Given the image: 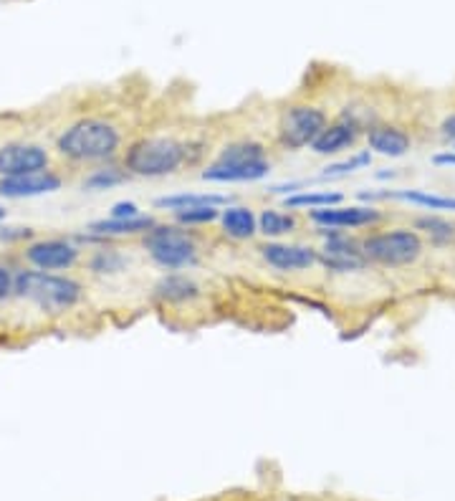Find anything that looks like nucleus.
<instances>
[{"mask_svg":"<svg viewBox=\"0 0 455 501\" xmlns=\"http://www.w3.org/2000/svg\"><path fill=\"white\" fill-rule=\"evenodd\" d=\"M122 147V132L112 119L104 116H84L63 129L56 140V150L61 157L87 165V162H107Z\"/></svg>","mask_w":455,"mask_h":501,"instance_id":"obj_1","label":"nucleus"},{"mask_svg":"<svg viewBox=\"0 0 455 501\" xmlns=\"http://www.w3.org/2000/svg\"><path fill=\"white\" fill-rule=\"evenodd\" d=\"M188 160V144L175 137H139L125 150L126 175L167 178Z\"/></svg>","mask_w":455,"mask_h":501,"instance_id":"obj_2","label":"nucleus"},{"mask_svg":"<svg viewBox=\"0 0 455 501\" xmlns=\"http://www.w3.org/2000/svg\"><path fill=\"white\" fill-rule=\"evenodd\" d=\"M13 294L36 304L43 311L59 314V311L76 307L81 302L84 289L71 276H59V274H49V271H21V274H15Z\"/></svg>","mask_w":455,"mask_h":501,"instance_id":"obj_3","label":"nucleus"},{"mask_svg":"<svg viewBox=\"0 0 455 501\" xmlns=\"http://www.w3.org/2000/svg\"><path fill=\"white\" fill-rule=\"evenodd\" d=\"M367 264L385 269H404L420 261L425 244L415 228H390V231L367 233L359 241Z\"/></svg>","mask_w":455,"mask_h":501,"instance_id":"obj_4","label":"nucleus"},{"mask_svg":"<svg viewBox=\"0 0 455 501\" xmlns=\"http://www.w3.org/2000/svg\"><path fill=\"white\" fill-rule=\"evenodd\" d=\"M142 246L147 256L164 271H180L198 261V244L188 228L180 226H160L154 223L150 231L142 236Z\"/></svg>","mask_w":455,"mask_h":501,"instance_id":"obj_5","label":"nucleus"},{"mask_svg":"<svg viewBox=\"0 0 455 501\" xmlns=\"http://www.w3.org/2000/svg\"><path fill=\"white\" fill-rule=\"evenodd\" d=\"M329 125L327 112L321 107L309 102L289 104L276 122V140L283 150L299 153L303 147H311L314 140L321 135V129Z\"/></svg>","mask_w":455,"mask_h":501,"instance_id":"obj_6","label":"nucleus"},{"mask_svg":"<svg viewBox=\"0 0 455 501\" xmlns=\"http://www.w3.org/2000/svg\"><path fill=\"white\" fill-rule=\"evenodd\" d=\"M309 218L319 228L329 231H352V228H372L385 218V213L375 206H329L309 210Z\"/></svg>","mask_w":455,"mask_h":501,"instance_id":"obj_7","label":"nucleus"},{"mask_svg":"<svg viewBox=\"0 0 455 501\" xmlns=\"http://www.w3.org/2000/svg\"><path fill=\"white\" fill-rule=\"evenodd\" d=\"M49 150L33 142L0 144V178H21L31 172H41V170H49Z\"/></svg>","mask_w":455,"mask_h":501,"instance_id":"obj_8","label":"nucleus"},{"mask_svg":"<svg viewBox=\"0 0 455 501\" xmlns=\"http://www.w3.org/2000/svg\"><path fill=\"white\" fill-rule=\"evenodd\" d=\"M327 233V241L319 251V264H324L331 271H359L367 266V258L359 248V241L349 238L344 231H329V228H319Z\"/></svg>","mask_w":455,"mask_h":501,"instance_id":"obj_9","label":"nucleus"},{"mask_svg":"<svg viewBox=\"0 0 455 501\" xmlns=\"http://www.w3.org/2000/svg\"><path fill=\"white\" fill-rule=\"evenodd\" d=\"M81 256V248L66 238H43L25 248V261L38 271L71 269Z\"/></svg>","mask_w":455,"mask_h":501,"instance_id":"obj_10","label":"nucleus"},{"mask_svg":"<svg viewBox=\"0 0 455 501\" xmlns=\"http://www.w3.org/2000/svg\"><path fill=\"white\" fill-rule=\"evenodd\" d=\"M258 251L265 264L276 271H306L319 264V251L311 246L268 241Z\"/></svg>","mask_w":455,"mask_h":501,"instance_id":"obj_11","label":"nucleus"},{"mask_svg":"<svg viewBox=\"0 0 455 501\" xmlns=\"http://www.w3.org/2000/svg\"><path fill=\"white\" fill-rule=\"evenodd\" d=\"M359 135H362V125L357 119H352V116H341V119L329 122L327 127L321 129V135L316 137L314 144L309 150L314 154H321V157L339 154L344 150L354 147L357 140H359Z\"/></svg>","mask_w":455,"mask_h":501,"instance_id":"obj_12","label":"nucleus"},{"mask_svg":"<svg viewBox=\"0 0 455 501\" xmlns=\"http://www.w3.org/2000/svg\"><path fill=\"white\" fill-rule=\"evenodd\" d=\"M61 188V178L51 170L21 175V178H0V195L3 198H38V195L56 193Z\"/></svg>","mask_w":455,"mask_h":501,"instance_id":"obj_13","label":"nucleus"},{"mask_svg":"<svg viewBox=\"0 0 455 501\" xmlns=\"http://www.w3.org/2000/svg\"><path fill=\"white\" fill-rule=\"evenodd\" d=\"M367 147L385 157H404L413 150V137L397 125H372L367 129Z\"/></svg>","mask_w":455,"mask_h":501,"instance_id":"obj_14","label":"nucleus"},{"mask_svg":"<svg viewBox=\"0 0 455 501\" xmlns=\"http://www.w3.org/2000/svg\"><path fill=\"white\" fill-rule=\"evenodd\" d=\"M271 172V160L268 162H255V165H238V162H218L202 170V181L208 182H258Z\"/></svg>","mask_w":455,"mask_h":501,"instance_id":"obj_15","label":"nucleus"},{"mask_svg":"<svg viewBox=\"0 0 455 501\" xmlns=\"http://www.w3.org/2000/svg\"><path fill=\"white\" fill-rule=\"evenodd\" d=\"M157 220L152 216H144L139 213L135 218H101V220H91L88 223V236L94 238H119V236H144L154 226Z\"/></svg>","mask_w":455,"mask_h":501,"instance_id":"obj_16","label":"nucleus"},{"mask_svg":"<svg viewBox=\"0 0 455 501\" xmlns=\"http://www.w3.org/2000/svg\"><path fill=\"white\" fill-rule=\"evenodd\" d=\"M154 296L164 304H188L200 296V286L185 274H167L154 286Z\"/></svg>","mask_w":455,"mask_h":501,"instance_id":"obj_17","label":"nucleus"},{"mask_svg":"<svg viewBox=\"0 0 455 501\" xmlns=\"http://www.w3.org/2000/svg\"><path fill=\"white\" fill-rule=\"evenodd\" d=\"M220 223L223 233L233 241H251L258 233V218L248 206H226V210H220Z\"/></svg>","mask_w":455,"mask_h":501,"instance_id":"obj_18","label":"nucleus"},{"mask_svg":"<svg viewBox=\"0 0 455 501\" xmlns=\"http://www.w3.org/2000/svg\"><path fill=\"white\" fill-rule=\"evenodd\" d=\"M365 200L369 198H395V200H403V203H410V206L425 208V210H450L455 213V198H442V195L428 193V190H392V193H379V195H362Z\"/></svg>","mask_w":455,"mask_h":501,"instance_id":"obj_19","label":"nucleus"},{"mask_svg":"<svg viewBox=\"0 0 455 501\" xmlns=\"http://www.w3.org/2000/svg\"><path fill=\"white\" fill-rule=\"evenodd\" d=\"M218 162H238V165H255V162H268V150L255 140H236L226 144Z\"/></svg>","mask_w":455,"mask_h":501,"instance_id":"obj_20","label":"nucleus"},{"mask_svg":"<svg viewBox=\"0 0 455 501\" xmlns=\"http://www.w3.org/2000/svg\"><path fill=\"white\" fill-rule=\"evenodd\" d=\"M200 206H228L226 195L215 193H177V195H164L154 200V208L162 210H182V208H200Z\"/></svg>","mask_w":455,"mask_h":501,"instance_id":"obj_21","label":"nucleus"},{"mask_svg":"<svg viewBox=\"0 0 455 501\" xmlns=\"http://www.w3.org/2000/svg\"><path fill=\"white\" fill-rule=\"evenodd\" d=\"M299 228V218L286 210H276V208H265L258 218V233H264L265 238H281L289 236Z\"/></svg>","mask_w":455,"mask_h":501,"instance_id":"obj_22","label":"nucleus"},{"mask_svg":"<svg viewBox=\"0 0 455 501\" xmlns=\"http://www.w3.org/2000/svg\"><path fill=\"white\" fill-rule=\"evenodd\" d=\"M415 231L425 233L432 244H450L455 241V223L441 213H428L415 220Z\"/></svg>","mask_w":455,"mask_h":501,"instance_id":"obj_23","label":"nucleus"},{"mask_svg":"<svg viewBox=\"0 0 455 501\" xmlns=\"http://www.w3.org/2000/svg\"><path fill=\"white\" fill-rule=\"evenodd\" d=\"M341 193H329V190H306V193H289L283 198V208L286 210H302V208H309V210H316V208H329V206H339Z\"/></svg>","mask_w":455,"mask_h":501,"instance_id":"obj_24","label":"nucleus"},{"mask_svg":"<svg viewBox=\"0 0 455 501\" xmlns=\"http://www.w3.org/2000/svg\"><path fill=\"white\" fill-rule=\"evenodd\" d=\"M129 175L119 167H99L84 181V190H109L114 185H122Z\"/></svg>","mask_w":455,"mask_h":501,"instance_id":"obj_25","label":"nucleus"},{"mask_svg":"<svg viewBox=\"0 0 455 501\" xmlns=\"http://www.w3.org/2000/svg\"><path fill=\"white\" fill-rule=\"evenodd\" d=\"M175 220L182 228H190V226H208V223H213V220H220V208H182V210H175Z\"/></svg>","mask_w":455,"mask_h":501,"instance_id":"obj_26","label":"nucleus"},{"mask_svg":"<svg viewBox=\"0 0 455 501\" xmlns=\"http://www.w3.org/2000/svg\"><path fill=\"white\" fill-rule=\"evenodd\" d=\"M372 162V154L369 150L367 153H357L354 157L349 160H341V162H331V165L324 167V175L329 178H334V175H349V172H357V170H362Z\"/></svg>","mask_w":455,"mask_h":501,"instance_id":"obj_27","label":"nucleus"},{"mask_svg":"<svg viewBox=\"0 0 455 501\" xmlns=\"http://www.w3.org/2000/svg\"><path fill=\"white\" fill-rule=\"evenodd\" d=\"M125 266V256L116 251H97L91 258V269L97 274H116Z\"/></svg>","mask_w":455,"mask_h":501,"instance_id":"obj_28","label":"nucleus"},{"mask_svg":"<svg viewBox=\"0 0 455 501\" xmlns=\"http://www.w3.org/2000/svg\"><path fill=\"white\" fill-rule=\"evenodd\" d=\"M139 216L137 203H114L112 206V218H135Z\"/></svg>","mask_w":455,"mask_h":501,"instance_id":"obj_29","label":"nucleus"},{"mask_svg":"<svg viewBox=\"0 0 455 501\" xmlns=\"http://www.w3.org/2000/svg\"><path fill=\"white\" fill-rule=\"evenodd\" d=\"M13 282H15V276L11 274V269L0 266V302L13 294Z\"/></svg>","mask_w":455,"mask_h":501,"instance_id":"obj_30","label":"nucleus"},{"mask_svg":"<svg viewBox=\"0 0 455 501\" xmlns=\"http://www.w3.org/2000/svg\"><path fill=\"white\" fill-rule=\"evenodd\" d=\"M441 135H442V137H445V140H450L455 144V112H453V115H448V116H445V119H442Z\"/></svg>","mask_w":455,"mask_h":501,"instance_id":"obj_31","label":"nucleus"},{"mask_svg":"<svg viewBox=\"0 0 455 501\" xmlns=\"http://www.w3.org/2000/svg\"><path fill=\"white\" fill-rule=\"evenodd\" d=\"M432 165L438 167H455V150L453 153H441L432 157Z\"/></svg>","mask_w":455,"mask_h":501,"instance_id":"obj_32","label":"nucleus"},{"mask_svg":"<svg viewBox=\"0 0 455 501\" xmlns=\"http://www.w3.org/2000/svg\"><path fill=\"white\" fill-rule=\"evenodd\" d=\"M3 218H5V208L0 206V220H3Z\"/></svg>","mask_w":455,"mask_h":501,"instance_id":"obj_33","label":"nucleus"}]
</instances>
